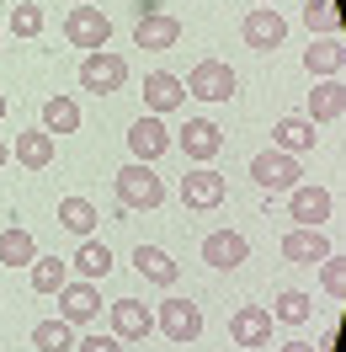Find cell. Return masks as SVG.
I'll use <instances>...</instances> for the list:
<instances>
[{
	"mask_svg": "<svg viewBox=\"0 0 346 352\" xmlns=\"http://www.w3.org/2000/svg\"><path fill=\"white\" fill-rule=\"evenodd\" d=\"M112 187H117V203H123V208H160V203H165V182H160L144 160L123 166V171L112 176Z\"/></svg>",
	"mask_w": 346,
	"mask_h": 352,
	"instance_id": "cell-1",
	"label": "cell"
},
{
	"mask_svg": "<svg viewBox=\"0 0 346 352\" xmlns=\"http://www.w3.org/2000/svg\"><path fill=\"white\" fill-rule=\"evenodd\" d=\"M181 86H187V96H197V102H229L240 91V75H235V65H224V59H203V65H192V75H187Z\"/></svg>",
	"mask_w": 346,
	"mask_h": 352,
	"instance_id": "cell-2",
	"label": "cell"
},
{
	"mask_svg": "<svg viewBox=\"0 0 346 352\" xmlns=\"http://www.w3.org/2000/svg\"><path fill=\"white\" fill-rule=\"evenodd\" d=\"M299 155H282V150H261L251 155V182H256L261 192H288V187H299Z\"/></svg>",
	"mask_w": 346,
	"mask_h": 352,
	"instance_id": "cell-3",
	"label": "cell"
},
{
	"mask_svg": "<svg viewBox=\"0 0 346 352\" xmlns=\"http://www.w3.org/2000/svg\"><path fill=\"white\" fill-rule=\"evenodd\" d=\"M80 86L96 91V96L123 91V86H128V59H123V54H112V48H96V54H86V65H80Z\"/></svg>",
	"mask_w": 346,
	"mask_h": 352,
	"instance_id": "cell-4",
	"label": "cell"
},
{
	"mask_svg": "<svg viewBox=\"0 0 346 352\" xmlns=\"http://www.w3.org/2000/svg\"><path fill=\"white\" fill-rule=\"evenodd\" d=\"M65 38L75 48H107L112 38V22H107V11H96V6H69V16H65Z\"/></svg>",
	"mask_w": 346,
	"mask_h": 352,
	"instance_id": "cell-5",
	"label": "cell"
},
{
	"mask_svg": "<svg viewBox=\"0 0 346 352\" xmlns=\"http://www.w3.org/2000/svg\"><path fill=\"white\" fill-rule=\"evenodd\" d=\"M154 326L165 331L171 342H197L203 336V309H197V299H165L160 315H154Z\"/></svg>",
	"mask_w": 346,
	"mask_h": 352,
	"instance_id": "cell-6",
	"label": "cell"
},
{
	"mask_svg": "<svg viewBox=\"0 0 346 352\" xmlns=\"http://www.w3.org/2000/svg\"><path fill=\"white\" fill-rule=\"evenodd\" d=\"M330 256V241H325V230L320 224H299V230H288L282 235V262H293V267H314Z\"/></svg>",
	"mask_w": 346,
	"mask_h": 352,
	"instance_id": "cell-7",
	"label": "cell"
},
{
	"mask_svg": "<svg viewBox=\"0 0 346 352\" xmlns=\"http://www.w3.org/2000/svg\"><path fill=\"white\" fill-rule=\"evenodd\" d=\"M272 309H261V305H245V309H235L229 315V342L235 347H266L272 342Z\"/></svg>",
	"mask_w": 346,
	"mask_h": 352,
	"instance_id": "cell-8",
	"label": "cell"
},
{
	"mask_svg": "<svg viewBox=\"0 0 346 352\" xmlns=\"http://www.w3.org/2000/svg\"><path fill=\"white\" fill-rule=\"evenodd\" d=\"M240 32H245V43L251 48H282V38H288V22H282V11H272V6H251V16L240 22Z\"/></svg>",
	"mask_w": 346,
	"mask_h": 352,
	"instance_id": "cell-9",
	"label": "cell"
},
{
	"mask_svg": "<svg viewBox=\"0 0 346 352\" xmlns=\"http://www.w3.org/2000/svg\"><path fill=\"white\" fill-rule=\"evenodd\" d=\"M203 262L218 267V272H229V267L251 262V241H245L240 230H214V235L203 241Z\"/></svg>",
	"mask_w": 346,
	"mask_h": 352,
	"instance_id": "cell-10",
	"label": "cell"
},
{
	"mask_svg": "<svg viewBox=\"0 0 346 352\" xmlns=\"http://www.w3.org/2000/svg\"><path fill=\"white\" fill-rule=\"evenodd\" d=\"M96 315H102V299H96V288H91L86 278L59 288V320H65V326H86Z\"/></svg>",
	"mask_w": 346,
	"mask_h": 352,
	"instance_id": "cell-11",
	"label": "cell"
},
{
	"mask_svg": "<svg viewBox=\"0 0 346 352\" xmlns=\"http://www.w3.org/2000/svg\"><path fill=\"white\" fill-rule=\"evenodd\" d=\"M181 102H187V86L176 80L171 69H150V75H144V107H150L154 118H160V112H176Z\"/></svg>",
	"mask_w": 346,
	"mask_h": 352,
	"instance_id": "cell-12",
	"label": "cell"
},
{
	"mask_svg": "<svg viewBox=\"0 0 346 352\" xmlns=\"http://www.w3.org/2000/svg\"><path fill=\"white\" fill-rule=\"evenodd\" d=\"M165 150H171V133H165V123H160L154 112H150V118H139V123L128 129V155H133V160L150 166L154 155H165Z\"/></svg>",
	"mask_w": 346,
	"mask_h": 352,
	"instance_id": "cell-13",
	"label": "cell"
},
{
	"mask_svg": "<svg viewBox=\"0 0 346 352\" xmlns=\"http://www.w3.org/2000/svg\"><path fill=\"white\" fill-rule=\"evenodd\" d=\"M181 203H187V208H218V203H224V176L208 171V166L187 171L181 176Z\"/></svg>",
	"mask_w": 346,
	"mask_h": 352,
	"instance_id": "cell-14",
	"label": "cell"
},
{
	"mask_svg": "<svg viewBox=\"0 0 346 352\" xmlns=\"http://www.w3.org/2000/svg\"><path fill=\"white\" fill-rule=\"evenodd\" d=\"M224 150V129H218L214 118H192L187 129H181V155H192V160H214Z\"/></svg>",
	"mask_w": 346,
	"mask_h": 352,
	"instance_id": "cell-15",
	"label": "cell"
},
{
	"mask_svg": "<svg viewBox=\"0 0 346 352\" xmlns=\"http://www.w3.org/2000/svg\"><path fill=\"white\" fill-rule=\"evenodd\" d=\"M314 139H320V133H314L309 118H293V112H288V118L272 123V144H277L282 155H309V150H314Z\"/></svg>",
	"mask_w": 346,
	"mask_h": 352,
	"instance_id": "cell-16",
	"label": "cell"
},
{
	"mask_svg": "<svg viewBox=\"0 0 346 352\" xmlns=\"http://www.w3.org/2000/svg\"><path fill=\"white\" fill-rule=\"evenodd\" d=\"M341 112H346V86L336 75H325L320 86L309 91V123H336Z\"/></svg>",
	"mask_w": 346,
	"mask_h": 352,
	"instance_id": "cell-17",
	"label": "cell"
},
{
	"mask_svg": "<svg viewBox=\"0 0 346 352\" xmlns=\"http://www.w3.org/2000/svg\"><path fill=\"white\" fill-rule=\"evenodd\" d=\"M112 331L128 336V342H144V336L154 331L150 305H139V299H117V305H112Z\"/></svg>",
	"mask_w": 346,
	"mask_h": 352,
	"instance_id": "cell-18",
	"label": "cell"
},
{
	"mask_svg": "<svg viewBox=\"0 0 346 352\" xmlns=\"http://www.w3.org/2000/svg\"><path fill=\"white\" fill-rule=\"evenodd\" d=\"M288 208H293V219L299 224H325L330 219V192L325 187H288Z\"/></svg>",
	"mask_w": 346,
	"mask_h": 352,
	"instance_id": "cell-19",
	"label": "cell"
},
{
	"mask_svg": "<svg viewBox=\"0 0 346 352\" xmlns=\"http://www.w3.org/2000/svg\"><path fill=\"white\" fill-rule=\"evenodd\" d=\"M176 38H181V22L165 16V11L139 16V27H133V43H139V48H176Z\"/></svg>",
	"mask_w": 346,
	"mask_h": 352,
	"instance_id": "cell-20",
	"label": "cell"
},
{
	"mask_svg": "<svg viewBox=\"0 0 346 352\" xmlns=\"http://www.w3.org/2000/svg\"><path fill=\"white\" fill-rule=\"evenodd\" d=\"M133 267H139L150 283H160V288H171L176 272H181L176 256H171V251H160V245H133Z\"/></svg>",
	"mask_w": 346,
	"mask_h": 352,
	"instance_id": "cell-21",
	"label": "cell"
},
{
	"mask_svg": "<svg viewBox=\"0 0 346 352\" xmlns=\"http://www.w3.org/2000/svg\"><path fill=\"white\" fill-rule=\"evenodd\" d=\"M32 262H38V241L27 235L22 224L0 230V267H32Z\"/></svg>",
	"mask_w": 346,
	"mask_h": 352,
	"instance_id": "cell-22",
	"label": "cell"
},
{
	"mask_svg": "<svg viewBox=\"0 0 346 352\" xmlns=\"http://www.w3.org/2000/svg\"><path fill=\"white\" fill-rule=\"evenodd\" d=\"M16 160H22L27 171L54 166V133H48V129H27L22 139H16Z\"/></svg>",
	"mask_w": 346,
	"mask_h": 352,
	"instance_id": "cell-23",
	"label": "cell"
},
{
	"mask_svg": "<svg viewBox=\"0 0 346 352\" xmlns=\"http://www.w3.org/2000/svg\"><path fill=\"white\" fill-rule=\"evenodd\" d=\"M69 267H75V272H80L86 283H96V278H107L117 262H112V251H107L102 241H80V251L69 256Z\"/></svg>",
	"mask_w": 346,
	"mask_h": 352,
	"instance_id": "cell-24",
	"label": "cell"
},
{
	"mask_svg": "<svg viewBox=\"0 0 346 352\" xmlns=\"http://www.w3.org/2000/svg\"><path fill=\"white\" fill-rule=\"evenodd\" d=\"M59 224H65L69 235H80V241H91V230L102 224V214L91 208V198H65V203H59Z\"/></svg>",
	"mask_w": 346,
	"mask_h": 352,
	"instance_id": "cell-25",
	"label": "cell"
},
{
	"mask_svg": "<svg viewBox=\"0 0 346 352\" xmlns=\"http://www.w3.org/2000/svg\"><path fill=\"white\" fill-rule=\"evenodd\" d=\"M38 129L75 133V129H80V107H75V96H48V102H43V123H38Z\"/></svg>",
	"mask_w": 346,
	"mask_h": 352,
	"instance_id": "cell-26",
	"label": "cell"
},
{
	"mask_svg": "<svg viewBox=\"0 0 346 352\" xmlns=\"http://www.w3.org/2000/svg\"><path fill=\"white\" fill-rule=\"evenodd\" d=\"M27 278H32V294H59L69 283V262L59 256H38V262L27 267Z\"/></svg>",
	"mask_w": 346,
	"mask_h": 352,
	"instance_id": "cell-27",
	"label": "cell"
},
{
	"mask_svg": "<svg viewBox=\"0 0 346 352\" xmlns=\"http://www.w3.org/2000/svg\"><path fill=\"white\" fill-rule=\"evenodd\" d=\"M303 69H309V75H336V69H341V38H336V32H330V38H320V43L309 48V54H303Z\"/></svg>",
	"mask_w": 346,
	"mask_h": 352,
	"instance_id": "cell-28",
	"label": "cell"
},
{
	"mask_svg": "<svg viewBox=\"0 0 346 352\" xmlns=\"http://www.w3.org/2000/svg\"><path fill=\"white\" fill-rule=\"evenodd\" d=\"M314 315V299L303 294V288H282L277 294V309H272V320H288V326H303Z\"/></svg>",
	"mask_w": 346,
	"mask_h": 352,
	"instance_id": "cell-29",
	"label": "cell"
},
{
	"mask_svg": "<svg viewBox=\"0 0 346 352\" xmlns=\"http://www.w3.org/2000/svg\"><path fill=\"white\" fill-rule=\"evenodd\" d=\"M32 347H38V352H65V347H75V326H65V320H38Z\"/></svg>",
	"mask_w": 346,
	"mask_h": 352,
	"instance_id": "cell-30",
	"label": "cell"
},
{
	"mask_svg": "<svg viewBox=\"0 0 346 352\" xmlns=\"http://www.w3.org/2000/svg\"><path fill=\"white\" fill-rule=\"evenodd\" d=\"M5 27H11V38H38V32H43V6H38V0H16Z\"/></svg>",
	"mask_w": 346,
	"mask_h": 352,
	"instance_id": "cell-31",
	"label": "cell"
},
{
	"mask_svg": "<svg viewBox=\"0 0 346 352\" xmlns=\"http://www.w3.org/2000/svg\"><path fill=\"white\" fill-rule=\"evenodd\" d=\"M303 27L320 32V38L341 32V11H336V0H309V6H303Z\"/></svg>",
	"mask_w": 346,
	"mask_h": 352,
	"instance_id": "cell-32",
	"label": "cell"
},
{
	"mask_svg": "<svg viewBox=\"0 0 346 352\" xmlns=\"http://www.w3.org/2000/svg\"><path fill=\"white\" fill-rule=\"evenodd\" d=\"M314 267H320L325 294H330V299H346V262L341 256H325V262H314Z\"/></svg>",
	"mask_w": 346,
	"mask_h": 352,
	"instance_id": "cell-33",
	"label": "cell"
},
{
	"mask_svg": "<svg viewBox=\"0 0 346 352\" xmlns=\"http://www.w3.org/2000/svg\"><path fill=\"white\" fill-rule=\"evenodd\" d=\"M75 352H123V347H117V336H86V342H75Z\"/></svg>",
	"mask_w": 346,
	"mask_h": 352,
	"instance_id": "cell-34",
	"label": "cell"
},
{
	"mask_svg": "<svg viewBox=\"0 0 346 352\" xmlns=\"http://www.w3.org/2000/svg\"><path fill=\"white\" fill-rule=\"evenodd\" d=\"M160 6H165V0H139V16H154Z\"/></svg>",
	"mask_w": 346,
	"mask_h": 352,
	"instance_id": "cell-35",
	"label": "cell"
},
{
	"mask_svg": "<svg viewBox=\"0 0 346 352\" xmlns=\"http://www.w3.org/2000/svg\"><path fill=\"white\" fill-rule=\"evenodd\" d=\"M277 352H314L309 342H288V347H277Z\"/></svg>",
	"mask_w": 346,
	"mask_h": 352,
	"instance_id": "cell-36",
	"label": "cell"
},
{
	"mask_svg": "<svg viewBox=\"0 0 346 352\" xmlns=\"http://www.w3.org/2000/svg\"><path fill=\"white\" fill-rule=\"evenodd\" d=\"M5 160H11V150H5V144H0V166H5Z\"/></svg>",
	"mask_w": 346,
	"mask_h": 352,
	"instance_id": "cell-37",
	"label": "cell"
},
{
	"mask_svg": "<svg viewBox=\"0 0 346 352\" xmlns=\"http://www.w3.org/2000/svg\"><path fill=\"white\" fill-rule=\"evenodd\" d=\"M0 118H5V96H0Z\"/></svg>",
	"mask_w": 346,
	"mask_h": 352,
	"instance_id": "cell-38",
	"label": "cell"
},
{
	"mask_svg": "<svg viewBox=\"0 0 346 352\" xmlns=\"http://www.w3.org/2000/svg\"><path fill=\"white\" fill-rule=\"evenodd\" d=\"M251 6H272V0H251Z\"/></svg>",
	"mask_w": 346,
	"mask_h": 352,
	"instance_id": "cell-39",
	"label": "cell"
},
{
	"mask_svg": "<svg viewBox=\"0 0 346 352\" xmlns=\"http://www.w3.org/2000/svg\"><path fill=\"white\" fill-rule=\"evenodd\" d=\"M75 6H96V0H75Z\"/></svg>",
	"mask_w": 346,
	"mask_h": 352,
	"instance_id": "cell-40",
	"label": "cell"
}]
</instances>
